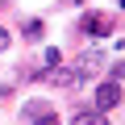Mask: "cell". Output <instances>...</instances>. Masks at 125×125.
<instances>
[{
	"mask_svg": "<svg viewBox=\"0 0 125 125\" xmlns=\"http://www.w3.org/2000/svg\"><path fill=\"white\" fill-rule=\"evenodd\" d=\"M100 67H104V54L100 50H83L75 62H71V75H75V88H83L92 75H100Z\"/></svg>",
	"mask_w": 125,
	"mask_h": 125,
	"instance_id": "1",
	"label": "cell"
},
{
	"mask_svg": "<svg viewBox=\"0 0 125 125\" xmlns=\"http://www.w3.org/2000/svg\"><path fill=\"white\" fill-rule=\"evenodd\" d=\"M21 121H25V125H58V113H54L46 100H29V104L21 108Z\"/></svg>",
	"mask_w": 125,
	"mask_h": 125,
	"instance_id": "2",
	"label": "cell"
},
{
	"mask_svg": "<svg viewBox=\"0 0 125 125\" xmlns=\"http://www.w3.org/2000/svg\"><path fill=\"white\" fill-rule=\"evenodd\" d=\"M117 104H121V79H104V83H96V108L108 113V108H117Z\"/></svg>",
	"mask_w": 125,
	"mask_h": 125,
	"instance_id": "3",
	"label": "cell"
},
{
	"mask_svg": "<svg viewBox=\"0 0 125 125\" xmlns=\"http://www.w3.org/2000/svg\"><path fill=\"white\" fill-rule=\"evenodd\" d=\"M83 29H88V38H108V33H113V17H100V13H92V17L83 21Z\"/></svg>",
	"mask_w": 125,
	"mask_h": 125,
	"instance_id": "4",
	"label": "cell"
},
{
	"mask_svg": "<svg viewBox=\"0 0 125 125\" xmlns=\"http://www.w3.org/2000/svg\"><path fill=\"white\" fill-rule=\"evenodd\" d=\"M71 125H108V117H104L100 108H83V113L71 117Z\"/></svg>",
	"mask_w": 125,
	"mask_h": 125,
	"instance_id": "5",
	"label": "cell"
},
{
	"mask_svg": "<svg viewBox=\"0 0 125 125\" xmlns=\"http://www.w3.org/2000/svg\"><path fill=\"white\" fill-rule=\"evenodd\" d=\"M58 58H62V54H58V50L50 46V50H46V58H42V62H46V71H50V67H58Z\"/></svg>",
	"mask_w": 125,
	"mask_h": 125,
	"instance_id": "6",
	"label": "cell"
},
{
	"mask_svg": "<svg viewBox=\"0 0 125 125\" xmlns=\"http://www.w3.org/2000/svg\"><path fill=\"white\" fill-rule=\"evenodd\" d=\"M25 38H42V21H29L25 25Z\"/></svg>",
	"mask_w": 125,
	"mask_h": 125,
	"instance_id": "7",
	"label": "cell"
},
{
	"mask_svg": "<svg viewBox=\"0 0 125 125\" xmlns=\"http://www.w3.org/2000/svg\"><path fill=\"white\" fill-rule=\"evenodd\" d=\"M4 50H9V29L0 25V54H4Z\"/></svg>",
	"mask_w": 125,
	"mask_h": 125,
	"instance_id": "8",
	"label": "cell"
},
{
	"mask_svg": "<svg viewBox=\"0 0 125 125\" xmlns=\"http://www.w3.org/2000/svg\"><path fill=\"white\" fill-rule=\"evenodd\" d=\"M71 4H83V0H71Z\"/></svg>",
	"mask_w": 125,
	"mask_h": 125,
	"instance_id": "9",
	"label": "cell"
}]
</instances>
